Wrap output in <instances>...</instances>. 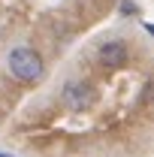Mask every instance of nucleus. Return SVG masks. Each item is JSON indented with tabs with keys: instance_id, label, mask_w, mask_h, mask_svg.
Masks as SVG:
<instances>
[{
	"instance_id": "f257e3e1",
	"label": "nucleus",
	"mask_w": 154,
	"mask_h": 157,
	"mask_svg": "<svg viewBox=\"0 0 154 157\" xmlns=\"http://www.w3.org/2000/svg\"><path fill=\"white\" fill-rule=\"evenodd\" d=\"M3 63H6V73L21 85H37V82L45 78V60L30 45H12L6 52Z\"/></svg>"
},
{
	"instance_id": "f03ea898",
	"label": "nucleus",
	"mask_w": 154,
	"mask_h": 157,
	"mask_svg": "<svg viewBox=\"0 0 154 157\" xmlns=\"http://www.w3.org/2000/svg\"><path fill=\"white\" fill-rule=\"evenodd\" d=\"M60 103H64L70 112H88L97 103V91H94V85H91L88 78H82V76L67 78L64 88H60Z\"/></svg>"
},
{
	"instance_id": "7ed1b4c3",
	"label": "nucleus",
	"mask_w": 154,
	"mask_h": 157,
	"mask_svg": "<svg viewBox=\"0 0 154 157\" xmlns=\"http://www.w3.org/2000/svg\"><path fill=\"white\" fill-rule=\"evenodd\" d=\"M97 60L106 70H121L130 60V45L124 39H106V42L97 45Z\"/></svg>"
},
{
	"instance_id": "20e7f679",
	"label": "nucleus",
	"mask_w": 154,
	"mask_h": 157,
	"mask_svg": "<svg viewBox=\"0 0 154 157\" xmlns=\"http://www.w3.org/2000/svg\"><path fill=\"white\" fill-rule=\"evenodd\" d=\"M121 12H124V15H127V12H136V6H133V3H127V0H124V3H121Z\"/></svg>"
},
{
	"instance_id": "39448f33",
	"label": "nucleus",
	"mask_w": 154,
	"mask_h": 157,
	"mask_svg": "<svg viewBox=\"0 0 154 157\" xmlns=\"http://www.w3.org/2000/svg\"><path fill=\"white\" fill-rule=\"evenodd\" d=\"M0 157H12V154H0Z\"/></svg>"
}]
</instances>
